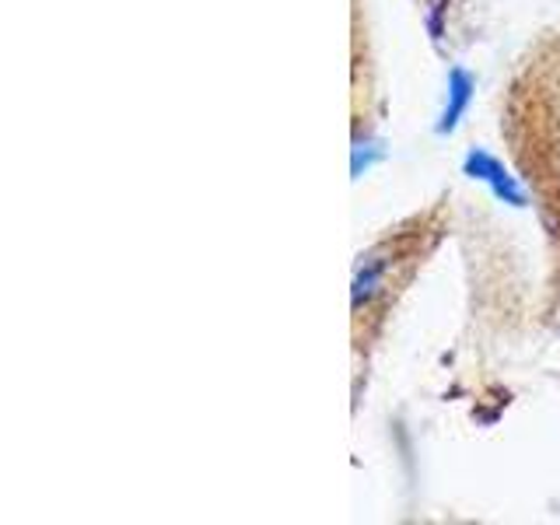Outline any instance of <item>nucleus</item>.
<instances>
[{"label": "nucleus", "instance_id": "obj_2", "mask_svg": "<svg viewBox=\"0 0 560 525\" xmlns=\"http://www.w3.org/2000/svg\"><path fill=\"white\" fill-rule=\"evenodd\" d=\"M472 88H477V81H472V74L469 70H463V67H455L452 74H448V102H445V113H442V119H438V133H452L455 127H459V119H463V113H466V105H469V98H472Z\"/></svg>", "mask_w": 560, "mask_h": 525}, {"label": "nucleus", "instance_id": "obj_1", "mask_svg": "<svg viewBox=\"0 0 560 525\" xmlns=\"http://www.w3.org/2000/svg\"><path fill=\"white\" fill-rule=\"evenodd\" d=\"M463 168H466V175H472V179H480V183H487L490 189H494V197H498V200L512 203V207H525V192H522V186L512 179V175L504 172V165L498 162L494 154H487V151H469Z\"/></svg>", "mask_w": 560, "mask_h": 525}]
</instances>
